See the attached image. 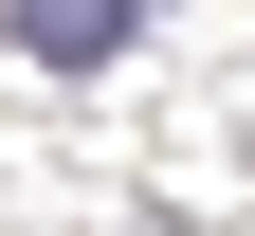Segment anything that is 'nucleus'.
Returning <instances> with one entry per match:
<instances>
[{
  "label": "nucleus",
  "instance_id": "f257e3e1",
  "mask_svg": "<svg viewBox=\"0 0 255 236\" xmlns=\"http://www.w3.org/2000/svg\"><path fill=\"white\" fill-rule=\"evenodd\" d=\"M0 18H18V55H55V73H91V55L146 37V0H0Z\"/></svg>",
  "mask_w": 255,
  "mask_h": 236
}]
</instances>
